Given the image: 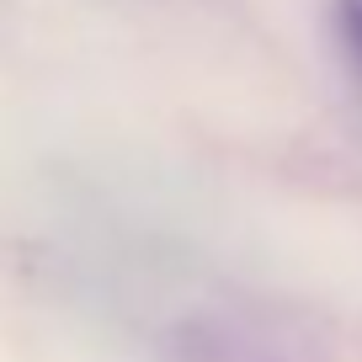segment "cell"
I'll list each match as a JSON object with an SVG mask.
<instances>
[{
	"label": "cell",
	"mask_w": 362,
	"mask_h": 362,
	"mask_svg": "<svg viewBox=\"0 0 362 362\" xmlns=\"http://www.w3.org/2000/svg\"><path fill=\"white\" fill-rule=\"evenodd\" d=\"M341 22H346V33H351V43L362 48V0H341Z\"/></svg>",
	"instance_id": "obj_1"
}]
</instances>
